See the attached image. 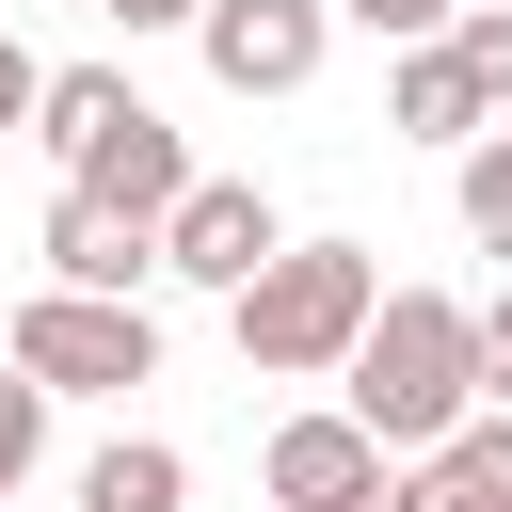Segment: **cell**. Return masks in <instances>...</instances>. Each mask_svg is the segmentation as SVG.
I'll return each mask as SVG.
<instances>
[{"label":"cell","mask_w":512,"mask_h":512,"mask_svg":"<svg viewBox=\"0 0 512 512\" xmlns=\"http://www.w3.org/2000/svg\"><path fill=\"white\" fill-rule=\"evenodd\" d=\"M336 400H352L400 464H416V448H448V432L480 416V304H448V288H384V320L352 336Z\"/></svg>","instance_id":"obj_1"},{"label":"cell","mask_w":512,"mask_h":512,"mask_svg":"<svg viewBox=\"0 0 512 512\" xmlns=\"http://www.w3.org/2000/svg\"><path fill=\"white\" fill-rule=\"evenodd\" d=\"M368 320H384V256H368V240H288V256L224 304V336H240L256 384H336Z\"/></svg>","instance_id":"obj_2"},{"label":"cell","mask_w":512,"mask_h":512,"mask_svg":"<svg viewBox=\"0 0 512 512\" xmlns=\"http://www.w3.org/2000/svg\"><path fill=\"white\" fill-rule=\"evenodd\" d=\"M0 352H16L48 400H128V384H160V320H144V288H32Z\"/></svg>","instance_id":"obj_3"},{"label":"cell","mask_w":512,"mask_h":512,"mask_svg":"<svg viewBox=\"0 0 512 512\" xmlns=\"http://www.w3.org/2000/svg\"><path fill=\"white\" fill-rule=\"evenodd\" d=\"M256 480H272V512H368V496H400V448L352 400H304V416H272Z\"/></svg>","instance_id":"obj_4"},{"label":"cell","mask_w":512,"mask_h":512,"mask_svg":"<svg viewBox=\"0 0 512 512\" xmlns=\"http://www.w3.org/2000/svg\"><path fill=\"white\" fill-rule=\"evenodd\" d=\"M336 32H352L336 0H208V16H192V48H208L224 96H304V80L336 64Z\"/></svg>","instance_id":"obj_5"},{"label":"cell","mask_w":512,"mask_h":512,"mask_svg":"<svg viewBox=\"0 0 512 512\" xmlns=\"http://www.w3.org/2000/svg\"><path fill=\"white\" fill-rule=\"evenodd\" d=\"M272 256H288V224H272V192H256V176H192V192H176V224H160V272H176V288H208V304H240Z\"/></svg>","instance_id":"obj_6"},{"label":"cell","mask_w":512,"mask_h":512,"mask_svg":"<svg viewBox=\"0 0 512 512\" xmlns=\"http://www.w3.org/2000/svg\"><path fill=\"white\" fill-rule=\"evenodd\" d=\"M144 272H160V224L64 176V192H48V288H144Z\"/></svg>","instance_id":"obj_7"},{"label":"cell","mask_w":512,"mask_h":512,"mask_svg":"<svg viewBox=\"0 0 512 512\" xmlns=\"http://www.w3.org/2000/svg\"><path fill=\"white\" fill-rule=\"evenodd\" d=\"M384 128H400V144H448V160H464V144L496 128V96H480V80H464V48L432 32V48H400V64H384Z\"/></svg>","instance_id":"obj_8"},{"label":"cell","mask_w":512,"mask_h":512,"mask_svg":"<svg viewBox=\"0 0 512 512\" xmlns=\"http://www.w3.org/2000/svg\"><path fill=\"white\" fill-rule=\"evenodd\" d=\"M400 512H512V416L480 400L448 448H416V464H400Z\"/></svg>","instance_id":"obj_9"},{"label":"cell","mask_w":512,"mask_h":512,"mask_svg":"<svg viewBox=\"0 0 512 512\" xmlns=\"http://www.w3.org/2000/svg\"><path fill=\"white\" fill-rule=\"evenodd\" d=\"M80 192H112V208H144V224H176V192H192V144H176V112H128L96 160H80Z\"/></svg>","instance_id":"obj_10"},{"label":"cell","mask_w":512,"mask_h":512,"mask_svg":"<svg viewBox=\"0 0 512 512\" xmlns=\"http://www.w3.org/2000/svg\"><path fill=\"white\" fill-rule=\"evenodd\" d=\"M128 112H144V96H128V64H48V112H32V144H48L64 176H80V160H96V144H112Z\"/></svg>","instance_id":"obj_11"},{"label":"cell","mask_w":512,"mask_h":512,"mask_svg":"<svg viewBox=\"0 0 512 512\" xmlns=\"http://www.w3.org/2000/svg\"><path fill=\"white\" fill-rule=\"evenodd\" d=\"M80 512H192V448L176 432H112L80 464Z\"/></svg>","instance_id":"obj_12"},{"label":"cell","mask_w":512,"mask_h":512,"mask_svg":"<svg viewBox=\"0 0 512 512\" xmlns=\"http://www.w3.org/2000/svg\"><path fill=\"white\" fill-rule=\"evenodd\" d=\"M448 208H464V240H480V256H512V112L448 160Z\"/></svg>","instance_id":"obj_13"},{"label":"cell","mask_w":512,"mask_h":512,"mask_svg":"<svg viewBox=\"0 0 512 512\" xmlns=\"http://www.w3.org/2000/svg\"><path fill=\"white\" fill-rule=\"evenodd\" d=\"M32 464H48V384H32L16 352H0V512L32 496Z\"/></svg>","instance_id":"obj_14"},{"label":"cell","mask_w":512,"mask_h":512,"mask_svg":"<svg viewBox=\"0 0 512 512\" xmlns=\"http://www.w3.org/2000/svg\"><path fill=\"white\" fill-rule=\"evenodd\" d=\"M448 48H464V80L512 112V0H464V16H448Z\"/></svg>","instance_id":"obj_15"},{"label":"cell","mask_w":512,"mask_h":512,"mask_svg":"<svg viewBox=\"0 0 512 512\" xmlns=\"http://www.w3.org/2000/svg\"><path fill=\"white\" fill-rule=\"evenodd\" d=\"M336 16H352V32H384V48H432L464 0H336Z\"/></svg>","instance_id":"obj_16"},{"label":"cell","mask_w":512,"mask_h":512,"mask_svg":"<svg viewBox=\"0 0 512 512\" xmlns=\"http://www.w3.org/2000/svg\"><path fill=\"white\" fill-rule=\"evenodd\" d=\"M32 112H48V64H32V48H16V32H0V144H16V128H32Z\"/></svg>","instance_id":"obj_17"},{"label":"cell","mask_w":512,"mask_h":512,"mask_svg":"<svg viewBox=\"0 0 512 512\" xmlns=\"http://www.w3.org/2000/svg\"><path fill=\"white\" fill-rule=\"evenodd\" d=\"M480 400H496V416H512V288H496V304H480Z\"/></svg>","instance_id":"obj_18"},{"label":"cell","mask_w":512,"mask_h":512,"mask_svg":"<svg viewBox=\"0 0 512 512\" xmlns=\"http://www.w3.org/2000/svg\"><path fill=\"white\" fill-rule=\"evenodd\" d=\"M96 16H112V32H192L208 0H96Z\"/></svg>","instance_id":"obj_19"}]
</instances>
